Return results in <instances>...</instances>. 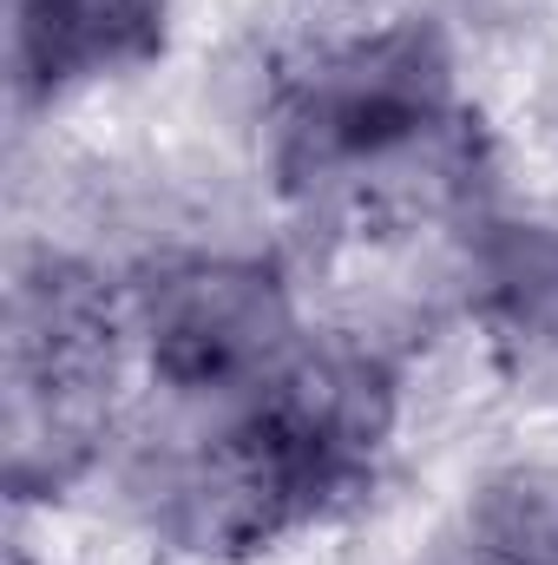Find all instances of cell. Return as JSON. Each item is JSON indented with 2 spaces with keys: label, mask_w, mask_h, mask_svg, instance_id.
<instances>
[{
  "label": "cell",
  "mask_w": 558,
  "mask_h": 565,
  "mask_svg": "<svg viewBox=\"0 0 558 565\" xmlns=\"http://www.w3.org/2000/svg\"><path fill=\"white\" fill-rule=\"evenodd\" d=\"M282 184L329 211H415L466 171L447 40L420 20L315 53L277 106Z\"/></svg>",
  "instance_id": "cell-1"
},
{
  "label": "cell",
  "mask_w": 558,
  "mask_h": 565,
  "mask_svg": "<svg viewBox=\"0 0 558 565\" xmlns=\"http://www.w3.org/2000/svg\"><path fill=\"white\" fill-rule=\"evenodd\" d=\"M171 0H13V73L26 93H73L144 66L164 46Z\"/></svg>",
  "instance_id": "cell-4"
},
{
  "label": "cell",
  "mask_w": 558,
  "mask_h": 565,
  "mask_svg": "<svg viewBox=\"0 0 558 565\" xmlns=\"http://www.w3.org/2000/svg\"><path fill=\"white\" fill-rule=\"evenodd\" d=\"M480 565H558V473L519 467L493 480L466 520Z\"/></svg>",
  "instance_id": "cell-5"
},
{
  "label": "cell",
  "mask_w": 558,
  "mask_h": 565,
  "mask_svg": "<svg viewBox=\"0 0 558 565\" xmlns=\"http://www.w3.org/2000/svg\"><path fill=\"white\" fill-rule=\"evenodd\" d=\"M395 375L362 349H296L270 388L217 434L197 480V533L211 546H277L348 507L388 447Z\"/></svg>",
  "instance_id": "cell-2"
},
{
  "label": "cell",
  "mask_w": 558,
  "mask_h": 565,
  "mask_svg": "<svg viewBox=\"0 0 558 565\" xmlns=\"http://www.w3.org/2000/svg\"><path fill=\"white\" fill-rule=\"evenodd\" d=\"M151 382L171 395H257L296 362V309L270 264H184L144 289Z\"/></svg>",
  "instance_id": "cell-3"
}]
</instances>
